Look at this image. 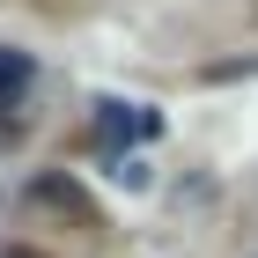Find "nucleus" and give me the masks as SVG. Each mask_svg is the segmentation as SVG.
<instances>
[{
    "label": "nucleus",
    "mask_w": 258,
    "mask_h": 258,
    "mask_svg": "<svg viewBox=\"0 0 258 258\" xmlns=\"http://www.w3.org/2000/svg\"><path fill=\"white\" fill-rule=\"evenodd\" d=\"M30 207L59 214L67 229H103V207L81 192V177H74V170H37V177H30Z\"/></svg>",
    "instance_id": "f257e3e1"
},
{
    "label": "nucleus",
    "mask_w": 258,
    "mask_h": 258,
    "mask_svg": "<svg viewBox=\"0 0 258 258\" xmlns=\"http://www.w3.org/2000/svg\"><path fill=\"white\" fill-rule=\"evenodd\" d=\"M37 81V59H22V52H8L0 44V111H15V96Z\"/></svg>",
    "instance_id": "f03ea898"
},
{
    "label": "nucleus",
    "mask_w": 258,
    "mask_h": 258,
    "mask_svg": "<svg viewBox=\"0 0 258 258\" xmlns=\"http://www.w3.org/2000/svg\"><path fill=\"white\" fill-rule=\"evenodd\" d=\"M0 258H44V251H37V243H8Z\"/></svg>",
    "instance_id": "7ed1b4c3"
}]
</instances>
